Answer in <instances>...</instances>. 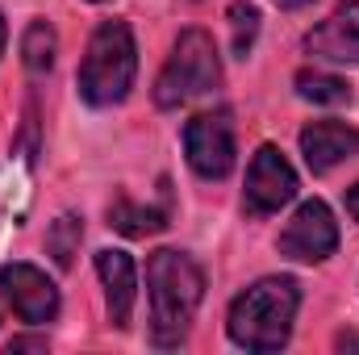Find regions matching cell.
I'll return each instance as SVG.
<instances>
[{
	"mask_svg": "<svg viewBox=\"0 0 359 355\" xmlns=\"http://www.w3.org/2000/svg\"><path fill=\"white\" fill-rule=\"evenodd\" d=\"M297 196V172L284 159L280 147H259L251 168H247V188H243V205L247 213H280L288 201Z\"/></svg>",
	"mask_w": 359,
	"mask_h": 355,
	"instance_id": "ba28073f",
	"label": "cell"
},
{
	"mask_svg": "<svg viewBox=\"0 0 359 355\" xmlns=\"http://www.w3.org/2000/svg\"><path fill=\"white\" fill-rule=\"evenodd\" d=\"M347 213L359 222V184H351V188H347Z\"/></svg>",
	"mask_w": 359,
	"mask_h": 355,
	"instance_id": "e0dca14e",
	"label": "cell"
},
{
	"mask_svg": "<svg viewBox=\"0 0 359 355\" xmlns=\"http://www.w3.org/2000/svg\"><path fill=\"white\" fill-rule=\"evenodd\" d=\"M147 293H151V343L180 347L201 301H205V272L184 251H155L147 260Z\"/></svg>",
	"mask_w": 359,
	"mask_h": 355,
	"instance_id": "6da1fadb",
	"label": "cell"
},
{
	"mask_svg": "<svg viewBox=\"0 0 359 355\" xmlns=\"http://www.w3.org/2000/svg\"><path fill=\"white\" fill-rule=\"evenodd\" d=\"M301 155L313 176H326L330 168L359 155V130L347 121H309L301 130Z\"/></svg>",
	"mask_w": 359,
	"mask_h": 355,
	"instance_id": "30bf717a",
	"label": "cell"
},
{
	"mask_svg": "<svg viewBox=\"0 0 359 355\" xmlns=\"http://www.w3.org/2000/svg\"><path fill=\"white\" fill-rule=\"evenodd\" d=\"M21 347H46V343L42 339H13L8 343V351H21Z\"/></svg>",
	"mask_w": 359,
	"mask_h": 355,
	"instance_id": "ac0fdd59",
	"label": "cell"
},
{
	"mask_svg": "<svg viewBox=\"0 0 359 355\" xmlns=\"http://www.w3.org/2000/svg\"><path fill=\"white\" fill-rule=\"evenodd\" d=\"M4 42H8V29H4V17H0V55H4Z\"/></svg>",
	"mask_w": 359,
	"mask_h": 355,
	"instance_id": "ffe728a7",
	"label": "cell"
},
{
	"mask_svg": "<svg viewBox=\"0 0 359 355\" xmlns=\"http://www.w3.org/2000/svg\"><path fill=\"white\" fill-rule=\"evenodd\" d=\"M96 272H100V284H104L109 322L117 330H126L130 318H134V301H138V267L126 251H96Z\"/></svg>",
	"mask_w": 359,
	"mask_h": 355,
	"instance_id": "8fae6325",
	"label": "cell"
},
{
	"mask_svg": "<svg viewBox=\"0 0 359 355\" xmlns=\"http://www.w3.org/2000/svg\"><path fill=\"white\" fill-rule=\"evenodd\" d=\"M92 4H104V0H92Z\"/></svg>",
	"mask_w": 359,
	"mask_h": 355,
	"instance_id": "44dd1931",
	"label": "cell"
},
{
	"mask_svg": "<svg viewBox=\"0 0 359 355\" xmlns=\"http://www.w3.org/2000/svg\"><path fill=\"white\" fill-rule=\"evenodd\" d=\"M305 51L326 63L359 67V0H343L322 25H313L305 34Z\"/></svg>",
	"mask_w": 359,
	"mask_h": 355,
	"instance_id": "9c48e42d",
	"label": "cell"
},
{
	"mask_svg": "<svg viewBox=\"0 0 359 355\" xmlns=\"http://www.w3.org/2000/svg\"><path fill=\"white\" fill-rule=\"evenodd\" d=\"M0 293L13 305V314L29 326H46V322L59 318V288L42 267L4 264L0 267Z\"/></svg>",
	"mask_w": 359,
	"mask_h": 355,
	"instance_id": "52a82bcc",
	"label": "cell"
},
{
	"mask_svg": "<svg viewBox=\"0 0 359 355\" xmlns=\"http://www.w3.org/2000/svg\"><path fill=\"white\" fill-rule=\"evenodd\" d=\"M230 46H234V55L238 59H247V51H251V42H255V34H259V8L255 4H247V0H234L230 4Z\"/></svg>",
	"mask_w": 359,
	"mask_h": 355,
	"instance_id": "9a60e30c",
	"label": "cell"
},
{
	"mask_svg": "<svg viewBox=\"0 0 359 355\" xmlns=\"http://www.w3.org/2000/svg\"><path fill=\"white\" fill-rule=\"evenodd\" d=\"M138 76V42L126 21H100L88 38L84 63L76 72V88L92 109L121 105Z\"/></svg>",
	"mask_w": 359,
	"mask_h": 355,
	"instance_id": "3957f363",
	"label": "cell"
},
{
	"mask_svg": "<svg viewBox=\"0 0 359 355\" xmlns=\"http://www.w3.org/2000/svg\"><path fill=\"white\" fill-rule=\"evenodd\" d=\"M276 8H305V4H313V0H271Z\"/></svg>",
	"mask_w": 359,
	"mask_h": 355,
	"instance_id": "d6986e66",
	"label": "cell"
},
{
	"mask_svg": "<svg viewBox=\"0 0 359 355\" xmlns=\"http://www.w3.org/2000/svg\"><path fill=\"white\" fill-rule=\"evenodd\" d=\"M80 239H84V226H80V217H59L55 222V230H50V239H46V247H50V255H55V264L67 267L72 264V255H76V247H80Z\"/></svg>",
	"mask_w": 359,
	"mask_h": 355,
	"instance_id": "2e32d148",
	"label": "cell"
},
{
	"mask_svg": "<svg viewBox=\"0 0 359 355\" xmlns=\"http://www.w3.org/2000/svg\"><path fill=\"white\" fill-rule=\"evenodd\" d=\"M184 155H188V168L201 180H226L234 172V159H238L230 113L226 109L196 113L184 126Z\"/></svg>",
	"mask_w": 359,
	"mask_h": 355,
	"instance_id": "5b68a950",
	"label": "cell"
},
{
	"mask_svg": "<svg viewBox=\"0 0 359 355\" xmlns=\"http://www.w3.org/2000/svg\"><path fill=\"white\" fill-rule=\"evenodd\" d=\"M172 217V192L163 196V205H134L130 196H117V205L109 209V226L121 230L126 239H147L159 234Z\"/></svg>",
	"mask_w": 359,
	"mask_h": 355,
	"instance_id": "7c38bea8",
	"label": "cell"
},
{
	"mask_svg": "<svg viewBox=\"0 0 359 355\" xmlns=\"http://www.w3.org/2000/svg\"><path fill=\"white\" fill-rule=\"evenodd\" d=\"M339 251V222L326 201H305L280 234V255L297 264H322Z\"/></svg>",
	"mask_w": 359,
	"mask_h": 355,
	"instance_id": "8992f818",
	"label": "cell"
},
{
	"mask_svg": "<svg viewBox=\"0 0 359 355\" xmlns=\"http://www.w3.org/2000/svg\"><path fill=\"white\" fill-rule=\"evenodd\" d=\"M297 92L313 105H347L351 100V88L339 80V76H326V72H297Z\"/></svg>",
	"mask_w": 359,
	"mask_h": 355,
	"instance_id": "5bb4252c",
	"label": "cell"
},
{
	"mask_svg": "<svg viewBox=\"0 0 359 355\" xmlns=\"http://www.w3.org/2000/svg\"><path fill=\"white\" fill-rule=\"evenodd\" d=\"M55 51H59V38H55L50 21H29L25 34H21V63L34 76H42V72L55 67Z\"/></svg>",
	"mask_w": 359,
	"mask_h": 355,
	"instance_id": "4fadbf2b",
	"label": "cell"
},
{
	"mask_svg": "<svg viewBox=\"0 0 359 355\" xmlns=\"http://www.w3.org/2000/svg\"><path fill=\"white\" fill-rule=\"evenodd\" d=\"M217 84H222V59H217L213 38L205 29H184L155 80V105L180 109L196 96H209Z\"/></svg>",
	"mask_w": 359,
	"mask_h": 355,
	"instance_id": "277c9868",
	"label": "cell"
},
{
	"mask_svg": "<svg viewBox=\"0 0 359 355\" xmlns=\"http://www.w3.org/2000/svg\"><path fill=\"white\" fill-rule=\"evenodd\" d=\"M301 309V284L292 276H264L234 297L226 330L243 351H280Z\"/></svg>",
	"mask_w": 359,
	"mask_h": 355,
	"instance_id": "7a4b0ae2",
	"label": "cell"
}]
</instances>
